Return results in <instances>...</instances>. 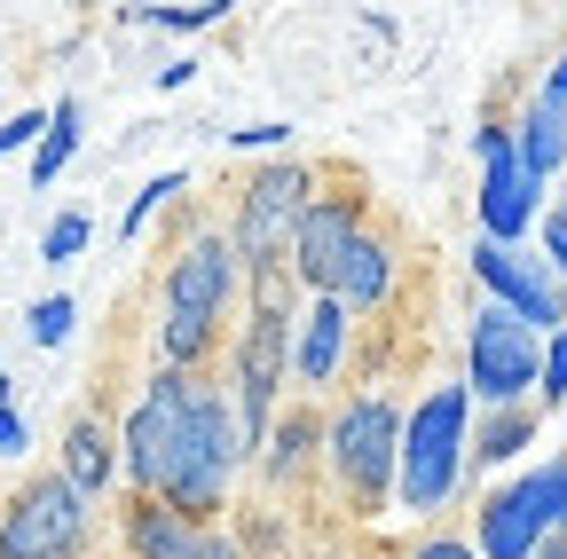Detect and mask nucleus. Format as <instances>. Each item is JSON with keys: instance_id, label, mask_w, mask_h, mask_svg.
<instances>
[{"instance_id": "24", "label": "nucleus", "mask_w": 567, "mask_h": 559, "mask_svg": "<svg viewBox=\"0 0 567 559\" xmlns=\"http://www.w3.org/2000/svg\"><path fill=\"white\" fill-rule=\"evenodd\" d=\"M536 402H544V410H559V402H567V323L544 339V379H536Z\"/></svg>"}, {"instance_id": "28", "label": "nucleus", "mask_w": 567, "mask_h": 559, "mask_svg": "<svg viewBox=\"0 0 567 559\" xmlns=\"http://www.w3.org/2000/svg\"><path fill=\"white\" fill-rule=\"evenodd\" d=\"M229 143H245V151H276V143H292V126H284V118H268V126H245V134H229Z\"/></svg>"}, {"instance_id": "2", "label": "nucleus", "mask_w": 567, "mask_h": 559, "mask_svg": "<svg viewBox=\"0 0 567 559\" xmlns=\"http://www.w3.org/2000/svg\"><path fill=\"white\" fill-rule=\"evenodd\" d=\"M189 410H197V379H189V371H158L151 386H142V402L126 410L118 473L142 488V497H166V480L182 473V449H189Z\"/></svg>"}, {"instance_id": "22", "label": "nucleus", "mask_w": 567, "mask_h": 559, "mask_svg": "<svg viewBox=\"0 0 567 559\" xmlns=\"http://www.w3.org/2000/svg\"><path fill=\"white\" fill-rule=\"evenodd\" d=\"M134 24H158V32H205L229 17V0H197V9H126Z\"/></svg>"}, {"instance_id": "14", "label": "nucleus", "mask_w": 567, "mask_h": 559, "mask_svg": "<svg viewBox=\"0 0 567 559\" xmlns=\"http://www.w3.org/2000/svg\"><path fill=\"white\" fill-rule=\"evenodd\" d=\"M386 292H394V252H386V237H354L347 245V260H339V276H331V300L354 315V308H386Z\"/></svg>"}, {"instance_id": "1", "label": "nucleus", "mask_w": 567, "mask_h": 559, "mask_svg": "<svg viewBox=\"0 0 567 559\" xmlns=\"http://www.w3.org/2000/svg\"><path fill=\"white\" fill-rule=\"evenodd\" d=\"M465 410H473V394H465V379H457V386H434V394L402 417V465H394L402 513H442V505L457 497V480H465V465H473Z\"/></svg>"}, {"instance_id": "26", "label": "nucleus", "mask_w": 567, "mask_h": 559, "mask_svg": "<svg viewBox=\"0 0 567 559\" xmlns=\"http://www.w3.org/2000/svg\"><path fill=\"white\" fill-rule=\"evenodd\" d=\"M40 134H48V111H17L9 126H0V158H9V151H40Z\"/></svg>"}, {"instance_id": "17", "label": "nucleus", "mask_w": 567, "mask_h": 559, "mask_svg": "<svg viewBox=\"0 0 567 559\" xmlns=\"http://www.w3.org/2000/svg\"><path fill=\"white\" fill-rule=\"evenodd\" d=\"M80 126H87L80 95H63V103L48 111V134H40V151H32V182H40V189H48V182L71 166V151H80Z\"/></svg>"}, {"instance_id": "23", "label": "nucleus", "mask_w": 567, "mask_h": 559, "mask_svg": "<svg viewBox=\"0 0 567 559\" xmlns=\"http://www.w3.org/2000/svg\"><path fill=\"white\" fill-rule=\"evenodd\" d=\"M24 323H32V346H63V339H71V323H80V308H71L63 292H48Z\"/></svg>"}, {"instance_id": "27", "label": "nucleus", "mask_w": 567, "mask_h": 559, "mask_svg": "<svg viewBox=\"0 0 567 559\" xmlns=\"http://www.w3.org/2000/svg\"><path fill=\"white\" fill-rule=\"evenodd\" d=\"M544 252H551V276L567 284V205H551V214H544Z\"/></svg>"}, {"instance_id": "34", "label": "nucleus", "mask_w": 567, "mask_h": 559, "mask_svg": "<svg viewBox=\"0 0 567 559\" xmlns=\"http://www.w3.org/2000/svg\"><path fill=\"white\" fill-rule=\"evenodd\" d=\"M559 528H567V457H559Z\"/></svg>"}, {"instance_id": "5", "label": "nucleus", "mask_w": 567, "mask_h": 559, "mask_svg": "<svg viewBox=\"0 0 567 559\" xmlns=\"http://www.w3.org/2000/svg\"><path fill=\"white\" fill-rule=\"evenodd\" d=\"M308 205H316V174L300 166V158H276V166H260L252 182H245V197H237V260L245 268H268V260H284L292 252V237H300V221H308Z\"/></svg>"}, {"instance_id": "19", "label": "nucleus", "mask_w": 567, "mask_h": 559, "mask_svg": "<svg viewBox=\"0 0 567 559\" xmlns=\"http://www.w3.org/2000/svg\"><path fill=\"white\" fill-rule=\"evenodd\" d=\"M308 449H316V417H284V426H268V480H292Z\"/></svg>"}, {"instance_id": "12", "label": "nucleus", "mask_w": 567, "mask_h": 559, "mask_svg": "<svg viewBox=\"0 0 567 559\" xmlns=\"http://www.w3.org/2000/svg\"><path fill=\"white\" fill-rule=\"evenodd\" d=\"M339 363H347V308L331 292H316L308 315L292 323V371H300V386H331Z\"/></svg>"}, {"instance_id": "18", "label": "nucleus", "mask_w": 567, "mask_h": 559, "mask_svg": "<svg viewBox=\"0 0 567 559\" xmlns=\"http://www.w3.org/2000/svg\"><path fill=\"white\" fill-rule=\"evenodd\" d=\"M528 442H536V410L528 402L520 410H488V426L473 434V465H513Z\"/></svg>"}, {"instance_id": "33", "label": "nucleus", "mask_w": 567, "mask_h": 559, "mask_svg": "<svg viewBox=\"0 0 567 559\" xmlns=\"http://www.w3.org/2000/svg\"><path fill=\"white\" fill-rule=\"evenodd\" d=\"M536 559H567V528H551V536L536 544Z\"/></svg>"}, {"instance_id": "30", "label": "nucleus", "mask_w": 567, "mask_h": 559, "mask_svg": "<svg viewBox=\"0 0 567 559\" xmlns=\"http://www.w3.org/2000/svg\"><path fill=\"white\" fill-rule=\"evenodd\" d=\"M0 457H24V417L0 410Z\"/></svg>"}, {"instance_id": "16", "label": "nucleus", "mask_w": 567, "mask_h": 559, "mask_svg": "<svg viewBox=\"0 0 567 559\" xmlns=\"http://www.w3.org/2000/svg\"><path fill=\"white\" fill-rule=\"evenodd\" d=\"M111 473H118V457H111V434L95 426V417H80V426L63 434V480L80 488V497H103V488H111Z\"/></svg>"}, {"instance_id": "13", "label": "nucleus", "mask_w": 567, "mask_h": 559, "mask_svg": "<svg viewBox=\"0 0 567 559\" xmlns=\"http://www.w3.org/2000/svg\"><path fill=\"white\" fill-rule=\"evenodd\" d=\"M197 544H205V528L189 513H174L166 497H134V513H126V551L134 559H197Z\"/></svg>"}, {"instance_id": "8", "label": "nucleus", "mask_w": 567, "mask_h": 559, "mask_svg": "<svg viewBox=\"0 0 567 559\" xmlns=\"http://www.w3.org/2000/svg\"><path fill=\"white\" fill-rule=\"evenodd\" d=\"M473 276H481V292L496 300V308H513L536 339H551L559 323H567V284L544 268V260H528L520 245H473Z\"/></svg>"}, {"instance_id": "6", "label": "nucleus", "mask_w": 567, "mask_h": 559, "mask_svg": "<svg viewBox=\"0 0 567 559\" xmlns=\"http://www.w3.org/2000/svg\"><path fill=\"white\" fill-rule=\"evenodd\" d=\"M87 544V497L63 473L24 480L0 513V559H71Z\"/></svg>"}, {"instance_id": "10", "label": "nucleus", "mask_w": 567, "mask_h": 559, "mask_svg": "<svg viewBox=\"0 0 567 559\" xmlns=\"http://www.w3.org/2000/svg\"><path fill=\"white\" fill-rule=\"evenodd\" d=\"M237 245L229 237H213V229H197L182 252H174V268H166V315H189V323H221V308H229V292H237Z\"/></svg>"}, {"instance_id": "20", "label": "nucleus", "mask_w": 567, "mask_h": 559, "mask_svg": "<svg viewBox=\"0 0 567 559\" xmlns=\"http://www.w3.org/2000/svg\"><path fill=\"white\" fill-rule=\"evenodd\" d=\"M158 346H166V371H189V363H205V355H213V323H189V315H166V331H158Z\"/></svg>"}, {"instance_id": "4", "label": "nucleus", "mask_w": 567, "mask_h": 559, "mask_svg": "<svg viewBox=\"0 0 567 559\" xmlns=\"http://www.w3.org/2000/svg\"><path fill=\"white\" fill-rule=\"evenodd\" d=\"M544 379V339L513 315V308H481L473 331H465V394L488 402V410H520Z\"/></svg>"}, {"instance_id": "21", "label": "nucleus", "mask_w": 567, "mask_h": 559, "mask_svg": "<svg viewBox=\"0 0 567 559\" xmlns=\"http://www.w3.org/2000/svg\"><path fill=\"white\" fill-rule=\"evenodd\" d=\"M87 237H95V221H87V214H55V221H48V237H40V260H48V268L80 260V252H87Z\"/></svg>"}, {"instance_id": "15", "label": "nucleus", "mask_w": 567, "mask_h": 559, "mask_svg": "<svg viewBox=\"0 0 567 559\" xmlns=\"http://www.w3.org/2000/svg\"><path fill=\"white\" fill-rule=\"evenodd\" d=\"M513 151H520V166H528L536 182H551V174L567 166V103L536 95V103L520 111V126H513Z\"/></svg>"}, {"instance_id": "9", "label": "nucleus", "mask_w": 567, "mask_h": 559, "mask_svg": "<svg viewBox=\"0 0 567 559\" xmlns=\"http://www.w3.org/2000/svg\"><path fill=\"white\" fill-rule=\"evenodd\" d=\"M473 151H481V237H488V245H520L528 221H536L544 182L520 166L513 126H481V134H473Z\"/></svg>"}, {"instance_id": "32", "label": "nucleus", "mask_w": 567, "mask_h": 559, "mask_svg": "<svg viewBox=\"0 0 567 559\" xmlns=\"http://www.w3.org/2000/svg\"><path fill=\"white\" fill-rule=\"evenodd\" d=\"M544 95H551V103H567V48H559V63H551V80H544Z\"/></svg>"}, {"instance_id": "11", "label": "nucleus", "mask_w": 567, "mask_h": 559, "mask_svg": "<svg viewBox=\"0 0 567 559\" xmlns=\"http://www.w3.org/2000/svg\"><path fill=\"white\" fill-rule=\"evenodd\" d=\"M354 237H363V197H316L300 237H292V252H284V268H292L308 292H331V276H339Z\"/></svg>"}, {"instance_id": "7", "label": "nucleus", "mask_w": 567, "mask_h": 559, "mask_svg": "<svg viewBox=\"0 0 567 559\" xmlns=\"http://www.w3.org/2000/svg\"><path fill=\"white\" fill-rule=\"evenodd\" d=\"M559 528V465H528L481 505V559H536V544Z\"/></svg>"}, {"instance_id": "25", "label": "nucleus", "mask_w": 567, "mask_h": 559, "mask_svg": "<svg viewBox=\"0 0 567 559\" xmlns=\"http://www.w3.org/2000/svg\"><path fill=\"white\" fill-rule=\"evenodd\" d=\"M166 197H182V174H158V182H142V197L126 205V237H134L142 221H151V214H158V205H166Z\"/></svg>"}, {"instance_id": "31", "label": "nucleus", "mask_w": 567, "mask_h": 559, "mask_svg": "<svg viewBox=\"0 0 567 559\" xmlns=\"http://www.w3.org/2000/svg\"><path fill=\"white\" fill-rule=\"evenodd\" d=\"M197 559H245V551H237L229 536H213V528H205V544H197Z\"/></svg>"}, {"instance_id": "3", "label": "nucleus", "mask_w": 567, "mask_h": 559, "mask_svg": "<svg viewBox=\"0 0 567 559\" xmlns=\"http://www.w3.org/2000/svg\"><path fill=\"white\" fill-rule=\"evenodd\" d=\"M323 449H331V473H339L347 497L363 505V513H379L386 488H394V465H402V410H394L386 394H354V402L331 417Z\"/></svg>"}, {"instance_id": "29", "label": "nucleus", "mask_w": 567, "mask_h": 559, "mask_svg": "<svg viewBox=\"0 0 567 559\" xmlns=\"http://www.w3.org/2000/svg\"><path fill=\"white\" fill-rule=\"evenodd\" d=\"M410 559H481V551H473V544H457V536H425Z\"/></svg>"}]
</instances>
